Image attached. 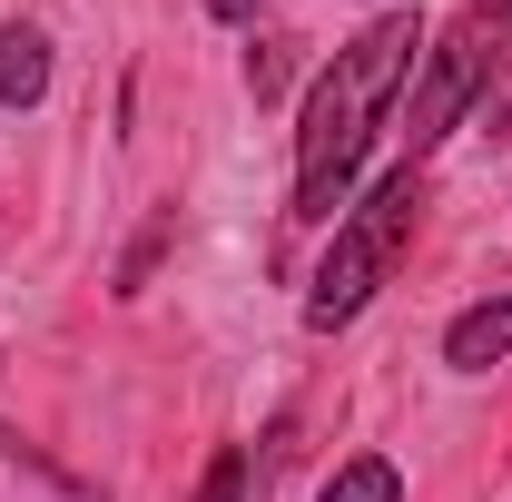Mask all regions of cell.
Listing matches in <instances>:
<instances>
[{
  "mask_svg": "<svg viewBox=\"0 0 512 502\" xmlns=\"http://www.w3.org/2000/svg\"><path fill=\"white\" fill-rule=\"evenodd\" d=\"M414 60H424V20L414 10H384L375 30H355L335 60H325V79L306 89V128H296V217H335L345 207V188H355V168H365V148H375L384 109H394V89L414 79Z\"/></svg>",
  "mask_w": 512,
  "mask_h": 502,
  "instance_id": "6da1fadb",
  "label": "cell"
},
{
  "mask_svg": "<svg viewBox=\"0 0 512 502\" xmlns=\"http://www.w3.org/2000/svg\"><path fill=\"white\" fill-rule=\"evenodd\" d=\"M424 207H434V188H424V168L404 158L394 178L365 188V207H345V217H335V247H325L316 286H306V325H316V335H335V325H355V315L375 306V286L404 266L414 227H424Z\"/></svg>",
  "mask_w": 512,
  "mask_h": 502,
  "instance_id": "7a4b0ae2",
  "label": "cell"
},
{
  "mask_svg": "<svg viewBox=\"0 0 512 502\" xmlns=\"http://www.w3.org/2000/svg\"><path fill=\"white\" fill-rule=\"evenodd\" d=\"M483 79H493V40H483L473 20H453L444 40H424L414 89H404V119H394V138H404L414 168H424V148H444L453 128H463V109L483 99Z\"/></svg>",
  "mask_w": 512,
  "mask_h": 502,
  "instance_id": "3957f363",
  "label": "cell"
},
{
  "mask_svg": "<svg viewBox=\"0 0 512 502\" xmlns=\"http://www.w3.org/2000/svg\"><path fill=\"white\" fill-rule=\"evenodd\" d=\"M444 365H453V375H493V365H512V286L483 296V306H463L444 325Z\"/></svg>",
  "mask_w": 512,
  "mask_h": 502,
  "instance_id": "277c9868",
  "label": "cell"
},
{
  "mask_svg": "<svg viewBox=\"0 0 512 502\" xmlns=\"http://www.w3.org/2000/svg\"><path fill=\"white\" fill-rule=\"evenodd\" d=\"M40 99H50V40L30 20H10L0 30V109H40Z\"/></svg>",
  "mask_w": 512,
  "mask_h": 502,
  "instance_id": "5b68a950",
  "label": "cell"
},
{
  "mask_svg": "<svg viewBox=\"0 0 512 502\" xmlns=\"http://www.w3.org/2000/svg\"><path fill=\"white\" fill-rule=\"evenodd\" d=\"M316 502H404V473L384 463V453H355V463H335V483Z\"/></svg>",
  "mask_w": 512,
  "mask_h": 502,
  "instance_id": "8992f818",
  "label": "cell"
},
{
  "mask_svg": "<svg viewBox=\"0 0 512 502\" xmlns=\"http://www.w3.org/2000/svg\"><path fill=\"white\" fill-rule=\"evenodd\" d=\"M197 502H247V443H217V453H207V483H197Z\"/></svg>",
  "mask_w": 512,
  "mask_h": 502,
  "instance_id": "52a82bcc",
  "label": "cell"
},
{
  "mask_svg": "<svg viewBox=\"0 0 512 502\" xmlns=\"http://www.w3.org/2000/svg\"><path fill=\"white\" fill-rule=\"evenodd\" d=\"M247 89H256V99H276V89H286V40H276V50H256V60H247Z\"/></svg>",
  "mask_w": 512,
  "mask_h": 502,
  "instance_id": "ba28073f",
  "label": "cell"
},
{
  "mask_svg": "<svg viewBox=\"0 0 512 502\" xmlns=\"http://www.w3.org/2000/svg\"><path fill=\"white\" fill-rule=\"evenodd\" d=\"M463 20H473V30H483V40H493V50H503V40H512V0H473V10H463Z\"/></svg>",
  "mask_w": 512,
  "mask_h": 502,
  "instance_id": "9c48e42d",
  "label": "cell"
},
{
  "mask_svg": "<svg viewBox=\"0 0 512 502\" xmlns=\"http://www.w3.org/2000/svg\"><path fill=\"white\" fill-rule=\"evenodd\" d=\"M207 10H217V20H256V0H207Z\"/></svg>",
  "mask_w": 512,
  "mask_h": 502,
  "instance_id": "30bf717a",
  "label": "cell"
},
{
  "mask_svg": "<svg viewBox=\"0 0 512 502\" xmlns=\"http://www.w3.org/2000/svg\"><path fill=\"white\" fill-rule=\"evenodd\" d=\"M493 138H512V99H503V119H493Z\"/></svg>",
  "mask_w": 512,
  "mask_h": 502,
  "instance_id": "8fae6325",
  "label": "cell"
}]
</instances>
